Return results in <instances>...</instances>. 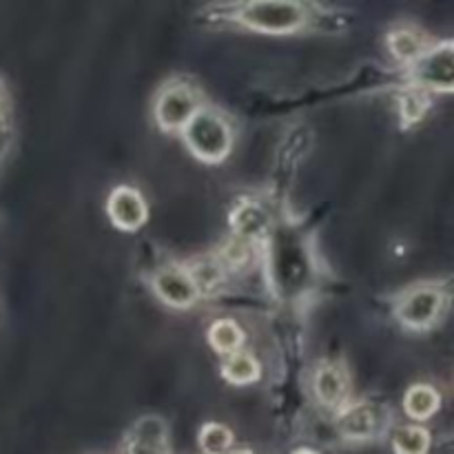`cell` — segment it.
Listing matches in <instances>:
<instances>
[{
	"instance_id": "2",
	"label": "cell",
	"mask_w": 454,
	"mask_h": 454,
	"mask_svg": "<svg viewBox=\"0 0 454 454\" xmlns=\"http://www.w3.org/2000/svg\"><path fill=\"white\" fill-rule=\"evenodd\" d=\"M238 20L253 29L262 31H293L304 25V4L286 3V0H264V3H247L238 9Z\"/></svg>"
},
{
	"instance_id": "20",
	"label": "cell",
	"mask_w": 454,
	"mask_h": 454,
	"mask_svg": "<svg viewBox=\"0 0 454 454\" xmlns=\"http://www.w3.org/2000/svg\"><path fill=\"white\" fill-rule=\"evenodd\" d=\"M295 454H315L313 450H297Z\"/></svg>"
},
{
	"instance_id": "10",
	"label": "cell",
	"mask_w": 454,
	"mask_h": 454,
	"mask_svg": "<svg viewBox=\"0 0 454 454\" xmlns=\"http://www.w3.org/2000/svg\"><path fill=\"white\" fill-rule=\"evenodd\" d=\"M340 428L344 430L346 437H353V439L372 437L377 430L375 411H372V406H366V403H357V406L346 408L340 417Z\"/></svg>"
},
{
	"instance_id": "13",
	"label": "cell",
	"mask_w": 454,
	"mask_h": 454,
	"mask_svg": "<svg viewBox=\"0 0 454 454\" xmlns=\"http://www.w3.org/2000/svg\"><path fill=\"white\" fill-rule=\"evenodd\" d=\"M222 372H224L226 380L235 381V384H247V381L260 377V364H257V359L251 353L235 350V353L226 355Z\"/></svg>"
},
{
	"instance_id": "7",
	"label": "cell",
	"mask_w": 454,
	"mask_h": 454,
	"mask_svg": "<svg viewBox=\"0 0 454 454\" xmlns=\"http://www.w3.org/2000/svg\"><path fill=\"white\" fill-rule=\"evenodd\" d=\"M106 207H109L111 220L124 231L137 229L146 217L145 198L133 186H118V189L111 191Z\"/></svg>"
},
{
	"instance_id": "18",
	"label": "cell",
	"mask_w": 454,
	"mask_h": 454,
	"mask_svg": "<svg viewBox=\"0 0 454 454\" xmlns=\"http://www.w3.org/2000/svg\"><path fill=\"white\" fill-rule=\"evenodd\" d=\"M426 105H428V100H426L424 91H421L419 87L408 89V91L402 96V118H403V122L411 124V122H415V120H419L421 115H424Z\"/></svg>"
},
{
	"instance_id": "6",
	"label": "cell",
	"mask_w": 454,
	"mask_h": 454,
	"mask_svg": "<svg viewBox=\"0 0 454 454\" xmlns=\"http://www.w3.org/2000/svg\"><path fill=\"white\" fill-rule=\"evenodd\" d=\"M153 288L167 304L171 306H191L200 295L189 269L177 264L160 266L153 273Z\"/></svg>"
},
{
	"instance_id": "3",
	"label": "cell",
	"mask_w": 454,
	"mask_h": 454,
	"mask_svg": "<svg viewBox=\"0 0 454 454\" xmlns=\"http://www.w3.org/2000/svg\"><path fill=\"white\" fill-rule=\"evenodd\" d=\"M443 301H446V297H443L439 286H434V284H415V286L406 288L399 295L397 317L406 326L426 328L439 317Z\"/></svg>"
},
{
	"instance_id": "5",
	"label": "cell",
	"mask_w": 454,
	"mask_h": 454,
	"mask_svg": "<svg viewBox=\"0 0 454 454\" xmlns=\"http://www.w3.org/2000/svg\"><path fill=\"white\" fill-rule=\"evenodd\" d=\"M198 111V96L189 84H171L162 89L155 100V118L164 129L184 127Z\"/></svg>"
},
{
	"instance_id": "15",
	"label": "cell",
	"mask_w": 454,
	"mask_h": 454,
	"mask_svg": "<svg viewBox=\"0 0 454 454\" xmlns=\"http://www.w3.org/2000/svg\"><path fill=\"white\" fill-rule=\"evenodd\" d=\"M430 446V434L419 426H406L395 434V450L399 454H426Z\"/></svg>"
},
{
	"instance_id": "21",
	"label": "cell",
	"mask_w": 454,
	"mask_h": 454,
	"mask_svg": "<svg viewBox=\"0 0 454 454\" xmlns=\"http://www.w3.org/2000/svg\"><path fill=\"white\" fill-rule=\"evenodd\" d=\"M0 111H3V96H0Z\"/></svg>"
},
{
	"instance_id": "14",
	"label": "cell",
	"mask_w": 454,
	"mask_h": 454,
	"mask_svg": "<svg viewBox=\"0 0 454 454\" xmlns=\"http://www.w3.org/2000/svg\"><path fill=\"white\" fill-rule=\"evenodd\" d=\"M208 340H211V344L215 346L220 353L231 355L242 346L244 333L233 319H217V322H213L211 328H208Z\"/></svg>"
},
{
	"instance_id": "12",
	"label": "cell",
	"mask_w": 454,
	"mask_h": 454,
	"mask_svg": "<svg viewBox=\"0 0 454 454\" xmlns=\"http://www.w3.org/2000/svg\"><path fill=\"white\" fill-rule=\"evenodd\" d=\"M442 403V397H439L437 390L428 384H415L408 388L406 397H403V408L411 417L415 419H426V417L433 415L434 411Z\"/></svg>"
},
{
	"instance_id": "9",
	"label": "cell",
	"mask_w": 454,
	"mask_h": 454,
	"mask_svg": "<svg viewBox=\"0 0 454 454\" xmlns=\"http://www.w3.org/2000/svg\"><path fill=\"white\" fill-rule=\"evenodd\" d=\"M315 395L326 406H335L346 395V375L335 364H324L315 372Z\"/></svg>"
},
{
	"instance_id": "4",
	"label": "cell",
	"mask_w": 454,
	"mask_h": 454,
	"mask_svg": "<svg viewBox=\"0 0 454 454\" xmlns=\"http://www.w3.org/2000/svg\"><path fill=\"white\" fill-rule=\"evenodd\" d=\"M452 40H443L437 47L426 49L417 60L411 62V75L417 84L439 91H450L454 75Z\"/></svg>"
},
{
	"instance_id": "19",
	"label": "cell",
	"mask_w": 454,
	"mask_h": 454,
	"mask_svg": "<svg viewBox=\"0 0 454 454\" xmlns=\"http://www.w3.org/2000/svg\"><path fill=\"white\" fill-rule=\"evenodd\" d=\"M247 244L242 239H235V242H229L224 248V260L229 262L231 266H239L244 260H247Z\"/></svg>"
},
{
	"instance_id": "17",
	"label": "cell",
	"mask_w": 454,
	"mask_h": 454,
	"mask_svg": "<svg viewBox=\"0 0 454 454\" xmlns=\"http://www.w3.org/2000/svg\"><path fill=\"white\" fill-rule=\"evenodd\" d=\"M235 226L239 229V233L253 235L260 233V229H264V213H262L260 207L247 202L242 204V211L235 213Z\"/></svg>"
},
{
	"instance_id": "16",
	"label": "cell",
	"mask_w": 454,
	"mask_h": 454,
	"mask_svg": "<svg viewBox=\"0 0 454 454\" xmlns=\"http://www.w3.org/2000/svg\"><path fill=\"white\" fill-rule=\"evenodd\" d=\"M231 439H233V434L222 424H207L200 433V443L207 454H222L231 446Z\"/></svg>"
},
{
	"instance_id": "1",
	"label": "cell",
	"mask_w": 454,
	"mask_h": 454,
	"mask_svg": "<svg viewBox=\"0 0 454 454\" xmlns=\"http://www.w3.org/2000/svg\"><path fill=\"white\" fill-rule=\"evenodd\" d=\"M184 140L198 158L207 162H217L231 151V127L215 109L198 106L189 122L184 124Z\"/></svg>"
},
{
	"instance_id": "8",
	"label": "cell",
	"mask_w": 454,
	"mask_h": 454,
	"mask_svg": "<svg viewBox=\"0 0 454 454\" xmlns=\"http://www.w3.org/2000/svg\"><path fill=\"white\" fill-rule=\"evenodd\" d=\"M129 454H164L167 452V428L155 415L142 417L131 428L127 442Z\"/></svg>"
},
{
	"instance_id": "11",
	"label": "cell",
	"mask_w": 454,
	"mask_h": 454,
	"mask_svg": "<svg viewBox=\"0 0 454 454\" xmlns=\"http://www.w3.org/2000/svg\"><path fill=\"white\" fill-rule=\"evenodd\" d=\"M388 49L399 60L412 62L426 51V38L412 27H397L388 34Z\"/></svg>"
}]
</instances>
